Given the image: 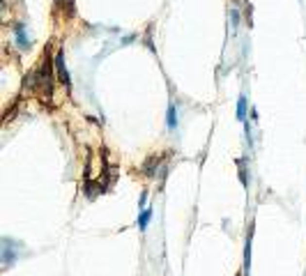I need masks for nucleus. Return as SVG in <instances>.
Returning a JSON list of instances; mask_svg holds the SVG:
<instances>
[{"label": "nucleus", "instance_id": "nucleus-1", "mask_svg": "<svg viewBox=\"0 0 306 276\" xmlns=\"http://www.w3.org/2000/svg\"><path fill=\"white\" fill-rule=\"evenodd\" d=\"M35 81H37V87H44L46 92L51 90V76H49V65H44V67H39L35 71Z\"/></svg>", "mask_w": 306, "mask_h": 276}, {"label": "nucleus", "instance_id": "nucleus-2", "mask_svg": "<svg viewBox=\"0 0 306 276\" xmlns=\"http://www.w3.org/2000/svg\"><path fill=\"white\" fill-rule=\"evenodd\" d=\"M55 69H58V76H60V83L65 87H69V74H67V67H65V55H62V51H58V55H55Z\"/></svg>", "mask_w": 306, "mask_h": 276}, {"label": "nucleus", "instance_id": "nucleus-3", "mask_svg": "<svg viewBox=\"0 0 306 276\" xmlns=\"http://www.w3.org/2000/svg\"><path fill=\"white\" fill-rule=\"evenodd\" d=\"M166 127L170 131L177 129V108H175V102H168V111H166Z\"/></svg>", "mask_w": 306, "mask_h": 276}, {"label": "nucleus", "instance_id": "nucleus-4", "mask_svg": "<svg viewBox=\"0 0 306 276\" xmlns=\"http://www.w3.org/2000/svg\"><path fill=\"white\" fill-rule=\"evenodd\" d=\"M237 120L242 122V124L249 122V108H246V97L244 95H239V99H237Z\"/></svg>", "mask_w": 306, "mask_h": 276}, {"label": "nucleus", "instance_id": "nucleus-5", "mask_svg": "<svg viewBox=\"0 0 306 276\" xmlns=\"http://www.w3.org/2000/svg\"><path fill=\"white\" fill-rule=\"evenodd\" d=\"M14 34H17V44L21 49H28V46H30V39H28L26 26H23V23H18V26L14 28Z\"/></svg>", "mask_w": 306, "mask_h": 276}, {"label": "nucleus", "instance_id": "nucleus-6", "mask_svg": "<svg viewBox=\"0 0 306 276\" xmlns=\"http://www.w3.org/2000/svg\"><path fill=\"white\" fill-rule=\"evenodd\" d=\"M150 219H152V209H145V207H143V209H140V216H138V228H140V233H145V230H148V224H150Z\"/></svg>", "mask_w": 306, "mask_h": 276}, {"label": "nucleus", "instance_id": "nucleus-7", "mask_svg": "<svg viewBox=\"0 0 306 276\" xmlns=\"http://www.w3.org/2000/svg\"><path fill=\"white\" fill-rule=\"evenodd\" d=\"M249 265H251V237L246 240V251H244V269L249 272Z\"/></svg>", "mask_w": 306, "mask_h": 276}]
</instances>
